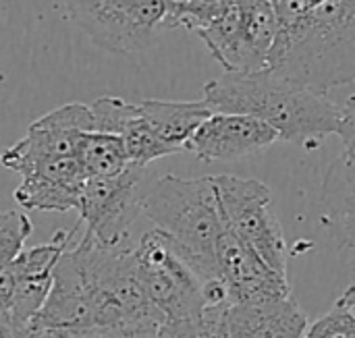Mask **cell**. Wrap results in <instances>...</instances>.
Listing matches in <instances>:
<instances>
[{
	"instance_id": "6da1fadb",
	"label": "cell",
	"mask_w": 355,
	"mask_h": 338,
	"mask_svg": "<svg viewBox=\"0 0 355 338\" xmlns=\"http://www.w3.org/2000/svg\"><path fill=\"white\" fill-rule=\"evenodd\" d=\"M268 71L329 94L355 81V0H281Z\"/></svg>"
},
{
	"instance_id": "7a4b0ae2",
	"label": "cell",
	"mask_w": 355,
	"mask_h": 338,
	"mask_svg": "<svg viewBox=\"0 0 355 338\" xmlns=\"http://www.w3.org/2000/svg\"><path fill=\"white\" fill-rule=\"evenodd\" d=\"M204 100L214 112L250 114L270 125L279 139L314 148L337 133L341 108L327 94L293 85L268 69L227 73L204 85Z\"/></svg>"
},
{
	"instance_id": "3957f363",
	"label": "cell",
	"mask_w": 355,
	"mask_h": 338,
	"mask_svg": "<svg viewBox=\"0 0 355 338\" xmlns=\"http://www.w3.org/2000/svg\"><path fill=\"white\" fill-rule=\"evenodd\" d=\"M144 214L156 229L171 237L179 256L202 283L220 276L216 249L227 229L220 216L212 177H162L146 193Z\"/></svg>"
},
{
	"instance_id": "277c9868",
	"label": "cell",
	"mask_w": 355,
	"mask_h": 338,
	"mask_svg": "<svg viewBox=\"0 0 355 338\" xmlns=\"http://www.w3.org/2000/svg\"><path fill=\"white\" fill-rule=\"evenodd\" d=\"M225 229L256 251L272 270L287 276V243L275 212L270 189L256 179L212 177Z\"/></svg>"
},
{
	"instance_id": "5b68a950",
	"label": "cell",
	"mask_w": 355,
	"mask_h": 338,
	"mask_svg": "<svg viewBox=\"0 0 355 338\" xmlns=\"http://www.w3.org/2000/svg\"><path fill=\"white\" fill-rule=\"evenodd\" d=\"M135 272L148 299L168 322H187L204 314L202 281L179 256L175 243L160 229L148 231L137 247Z\"/></svg>"
},
{
	"instance_id": "8992f818",
	"label": "cell",
	"mask_w": 355,
	"mask_h": 338,
	"mask_svg": "<svg viewBox=\"0 0 355 338\" xmlns=\"http://www.w3.org/2000/svg\"><path fill=\"white\" fill-rule=\"evenodd\" d=\"M141 181L144 168L135 164L110 179H87L77 210L85 226L81 239L102 247L127 245L131 224L144 214Z\"/></svg>"
},
{
	"instance_id": "52a82bcc",
	"label": "cell",
	"mask_w": 355,
	"mask_h": 338,
	"mask_svg": "<svg viewBox=\"0 0 355 338\" xmlns=\"http://www.w3.org/2000/svg\"><path fill=\"white\" fill-rule=\"evenodd\" d=\"M85 131H94L89 104H64L31 123L25 137L0 154V164L23 177L48 160L75 156Z\"/></svg>"
},
{
	"instance_id": "ba28073f",
	"label": "cell",
	"mask_w": 355,
	"mask_h": 338,
	"mask_svg": "<svg viewBox=\"0 0 355 338\" xmlns=\"http://www.w3.org/2000/svg\"><path fill=\"white\" fill-rule=\"evenodd\" d=\"M216 266L220 278L229 287L233 305L266 303L291 297L287 276L272 270L256 251L229 231H225L218 241Z\"/></svg>"
},
{
	"instance_id": "9c48e42d",
	"label": "cell",
	"mask_w": 355,
	"mask_h": 338,
	"mask_svg": "<svg viewBox=\"0 0 355 338\" xmlns=\"http://www.w3.org/2000/svg\"><path fill=\"white\" fill-rule=\"evenodd\" d=\"M277 141L279 133L256 116L214 112L193 133L187 150L202 162H229L262 152Z\"/></svg>"
},
{
	"instance_id": "30bf717a",
	"label": "cell",
	"mask_w": 355,
	"mask_h": 338,
	"mask_svg": "<svg viewBox=\"0 0 355 338\" xmlns=\"http://www.w3.org/2000/svg\"><path fill=\"white\" fill-rule=\"evenodd\" d=\"M69 17L98 46L114 54H131L148 48L156 33L146 29L129 10L106 0H69Z\"/></svg>"
},
{
	"instance_id": "8fae6325",
	"label": "cell",
	"mask_w": 355,
	"mask_h": 338,
	"mask_svg": "<svg viewBox=\"0 0 355 338\" xmlns=\"http://www.w3.org/2000/svg\"><path fill=\"white\" fill-rule=\"evenodd\" d=\"M308 326V318L293 297L237 303L225 314L223 338H304Z\"/></svg>"
},
{
	"instance_id": "7c38bea8",
	"label": "cell",
	"mask_w": 355,
	"mask_h": 338,
	"mask_svg": "<svg viewBox=\"0 0 355 338\" xmlns=\"http://www.w3.org/2000/svg\"><path fill=\"white\" fill-rule=\"evenodd\" d=\"M322 222L339 247L355 249V158H335L320 189Z\"/></svg>"
},
{
	"instance_id": "4fadbf2b",
	"label": "cell",
	"mask_w": 355,
	"mask_h": 338,
	"mask_svg": "<svg viewBox=\"0 0 355 338\" xmlns=\"http://www.w3.org/2000/svg\"><path fill=\"white\" fill-rule=\"evenodd\" d=\"M241 33L235 73H260L268 69L277 39L279 19L270 0H239Z\"/></svg>"
},
{
	"instance_id": "5bb4252c",
	"label": "cell",
	"mask_w": 355,
	"mask_h": 338,
	"mask_svg": "<svg viewBox=\"0 0 355 338\" xmlns=\"http://www.w3.org/2000/svg\"><path fill=\"white\" fill-rule=\"evenodd\" d=\"M144 121L154 129V133L173 150L185 152L189 139L200 129V125L214 114V110L200 102H173V100H144L137 104Z\"/></svg>"
},
{
	"instance_id": "9a60e30c",
	"label": "cell",
	"mask_w": 355,
	"mask_h": 338,
	"mask_svg": "<svg viewBox=\"0 0 355 338\" xmlns=\"http://www.w3.org/2000/svg\"><path fill=\"white\" fill-rule=\"evenodd\" d=\"M75 158L87 179H110L131 164L123 137L102 131H85L77 141Z\"/></svg>"
},
{
	"instance_id": "2e32d148",
	"label": "cell",
	"mask_w": 355,
	"mask_h": 338,
	"mask_svg": "<svg viewBox=\"0 0 355 338\" xmlns=\"http://www.w3.org/2000/svg\"><path fill=\"white\" fill-rule=\"evenodd\" d=\"M81 189L40 177H23L21 185L15 189V202L33 212H71L79 210Z\"/></svg>"
},
{
	"instance_id": "e0dca14e",
	"label": "cell",
	"mask_w": 355,
	"mask_h": 338,
	"mask_svg": "<svg viewBox=\"0 0 355 338\" xmlns=\"http://www.w3.org/2000/svg\"><path fill=\"white\" fill-rule=\"evenodd\" d=\"M121 137H123L129 162L135 164V166H141V168H146L150 162L160 160L164 156L179 154L177 150L166 145L154 133V129L144 121V116L139 114V106H137V114L127 123V127L123 129Z\"/></svg>"
},
{
	"instance_id": "ac0fdd59",
	"label": "cell",
	"mask_w": 355,
	"mask_h": 338,
	"mask_svg": "<svg viewBox=\"0 0 355 338\" xmlns=\"http://www.w3.org/2000/svg\"><path fill=\"white\" fill-rule=\"evenodd\" d=\"M235 0H187L185 4L171 2V12L166 19V29L185 27L189 31H200L212 23L227 6Z\"/></svg>"
},
{
	"instance_id": "d6986e66",
	"label": "cell",
	"mask_w": 355,
	"mask_h": 338,
	"mask_svg": "<svg viewBox=\"0 0 355 338\" xmlns=\"http://www.w3.org/2000/svg\"><path fill=\"white\" fill-rule=\"evenodd\" d=\"M31 231V220L23 212L10 210L0 214V274L21 256Z\"/></svg>"
},
{
	"instance_id": "ffe728a7",
	"label": "cell",
	"mask_w": 355,
	"mask_h": 338,
	"mask_svg": "<svg viewBox=\"0 0 355 338\" xmlns=\"http://www.w3.org/2000/svg\"><path fill=\"white\" fill-rule=\"evenodd\" d=\"M89 110H92L94 131L121 135L127 123L137 114V104H131L114 96H102L89 104Z\"/></svg>"
},
{
	"instance_id": "44dd1931",
	"label": "cell",
	"mask_w": 355,
	"mask_h": 338,
	"mask_svg": "<svg viewBox=\"0 0 355 338\" xmlns=\"http://www.w3.org/2000/svg\"><path fill=\"white\" fill-rule=\"evenodd\" d=\"M304 338H355V318L339 303L308 326Z\"/></svg>"
},
{
	"instance_id": "7402d4cb",
	"label": "cell",
	"mask_w": 355,
	"mask_h": 338,
	"mask_svg": "<svg viewBox=\"0 0 355 338\" xmlns=\"http://www.w3.org/2000/svg\"><path fill=\"white\" fill-rule=\"evenodd\" d=\"M337 135L341 137V141L345 145V152L355 158V94L349 96L347 102L341 106Z\"/></svg>"
},
{
	"instance_id": "603a6c76",
	"label": "cell",
	"mask_w": 355,
	"mask_h": 338,
	"mask_svg": "<svg viewBox=\"0 0 355 338\" xmlns=\"http://www.w3.org/2000/svg\"><path fill=\"white\" fill-rule=\"evenodd\" d=\"M56 335V332H52ZM60 338H160L158 335H123V332H112V330H79V332H64L56 335Z\"/></svg>"
},
{
	"instance_id": "cb8c5ba5",
	"label": "cell",
	"mask_w": 355,
	"mask_h": 338,
	"mask_svg": "<svg viewBox=\"0 0 355 338\" xmlns=\"http://www.w3.org/2000/svg\"><path fill=\"white\" fill-rule=\"evenodd\" d=\"M339 305H343L352 316L355 318V285L352 287H347L345 291H343V295L339 297V301H337Z\"/></svg>"
},
{
	"instance_id": "d4e9b609",
	"label": "cell",
	"mask_w": 355,
	"mask_h": 338,
	"mask_svg": "<svg viewBox=\"0 0 355 338\" xmlns=\"http://www.w3.org/2000/svg\"><path fill=\"white\" fill-rule=\"evenodd\" d=\"M171 2H177V4H185L187 0H171Z\"/></svg>"
},
{
	"instance_id": "484cf974",
	"label": "cell",
	"mask_w": 355,
	"mask_h": 338,
	"mask_svg": "<svg viewBox=\"0 0 355 338\" xmlns=\"http://www.w3.org/2000/svg\"><path fill=\"white\" fill-rule=\"evenodd\" d=\"M270 2H272V4H277V2H281V0H270Z\"/></svg>"
},
{
	"instance_id": "4316f807",
	"label": "cell",
	"mask_w": 355,
	"mask_h": 338,
	"mask_svg": "<svg viewBox=\"0 0 355 338\" xmlns=\"http://www.w3.org/2000/svg\"><path fill=\"white\" fill-rule=\"evenodd\" d=\"M64 2H69V0H64Z\"/></svg>"
}]
</instances>
